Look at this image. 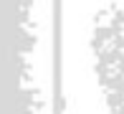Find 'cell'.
<instances>
[{"label": "cell", "instance_id": "6da1fadb", "mask_svg": "<svg viewBox=\"0 0 124 114\" xmlns=\"http://www.w3.org/2000/svg\"><path fill=\"white\" fill-rule=\"evenodd\" d=\"M91 48L106 106L111 114H124V8L99 20Z\"/></svg>", "mask_w": 124, "mask_h": 114}]
</instances>
